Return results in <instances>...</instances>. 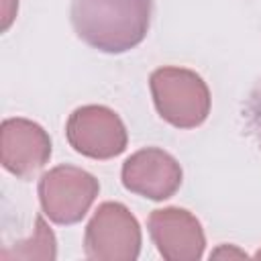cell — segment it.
Listing matches in <instances>:
<instances>
[{
	"label": "cell",
	"instance_id": "obj_2",
	"mask_svg": "<svg viewBox=\"0 0 261 261\" xmlns=\"http://www.w3.org/2000/svg\"><path fill=\"white\" fill-rule=\"evenodd\" d=\"M149 88L157 114L175 128H196L210 114V90L194 69L157 67L149 75Z\"/></svg>",
	"mask_w": 261,
	"mask_h": 261
},
{
	"label": "cell",
	"instance_id": "obj_6",
	"mask_svg": "<svg viewBox=\"0 0 261 261\" xmlns=\"http://www.w3.org/2000/svg\"><path fill=\"white\" fill-rule=\"evenodd\" d=\"M120 179L128 192L161 202L179 190L184 171L177 159L167 151L145 147L126 157L120 169Z\"/></svg>",
	"mask_w": 261,
	"mask_h": 261
},
{
	"label": "cell",
	"instance_id": "obj_1",
	"mask_svg": "<svg viewBox=\"0 0 261 261\" xmlns=\"http://www.w3.org/2000/svg\"><path fill=\"white\" fill-rule=\"evenodd\" d=\"M153 0H71L69 22L88 47L118 55L135 49L149 33Z\"/></svg>",
	"mask_w": 261,
	"mask_h": 261
},
{
	"label": "cell",
	"instance_id": "obj_3",
	"mask_svg": "<svg viewBox=\"0 0 261 261\" xmlns=\"http://www.w3.org/2000/svg\"><path fill=\"white\" fill-rule=\"evenodd\" d=\"M98 179L75 165H57L39 177L37 194L43 214L61 226L80 222L98 198Z\"/></svg>",
	"mask_w": 261,
	"mask_h": 261
},
{
	"label": "cell",
	"instance_id": "obj_9",
	"mask_svg": "<svg viewBox=\"0 0 261 261\" xmlns=\"http://www.w3.org/2000/svg\"><path fill=\"white\" fill-rule=\"evenodd\" d=\"M55 234L47 226L45 218L37 214L35 218V234L29 241L16 243V247L4 249L0 253V259H55L57 247H55Z\"/></svg>",
	"mask_w": 261,
	"mask_h": 261
},
{
	"label": "cell",
	"instance_id": "obj_5",
	"mask_svg": "<svg viewBox=\"0 0 261 261\" xmlns=\"http://www.w3.org/2000/svg\"><path fill=\"white\" fill-rule=\"evenodd\" d=\"M65 137L75 153L98 161L118 157L128 145L122 118L102 104L75 108L65 122Z\"/></svg>",
	"mask_w": 261,
	"mask_h": 261
},
{
	"label": "cell",
	"instance_id": "obj_8",
	"mask_svg": "<svg viewBox=\"0 0 261 261\" xmlns=\"http://www.w3.org/2000/svg\"><path fill=\"white\" fill-rule=\"evenodd\" d=\"M147 228L165 261H198L204 255V228L186 208L167 206L153 210L147 218Z\"/></svg>",
	"mask_w": 261,
	"mask_h": 261
},
{
	"label": "cell",
	"instance_id": "obj_10",
	"mask_svg": "<svg viewBox=\"0 0 261 261\" xmlns=\"http://www.w3.org/2000/svg\"><path fill=\"white\" fill-rule=\"evenodd\" d=\"M243 122L247 135L261 151V80L251 88L249 96L243 102Z\"/></svg>",
	"mask_w": 261,
	"mask_h": 261
},
{
	"label": "cell",
	"instance_id": "obj_7",
	"mask_svg": "<svg viewBox=\"0 0 261 261\" xmlns=\"http://www.w3.org/2000/svg\"><path fill=\"white\" fill-rule=\"evenodd\" d=\"M51 157V139L47 130L29 118H6L0 126L2 167L20 177H35Z\"/></svg>",
	"mask_w": 261,
	"mask_h": 261
},
{
	"label": "cell",
	"instance_id": "obj_4",
	"mask_svg": "<svg viewBox=\"0 0 261 261\" xmlns=\"http://www.w3.org/2000/svg\"><path fill=\"white\" fill-rule=\"evenodd\" d=\"M141 226L120 202H102L86 224L84 253L94 261H135L141 253Z\"/></svg>",
	"mask_w": 261,
	"mask_h": 261
}]
</instances>
